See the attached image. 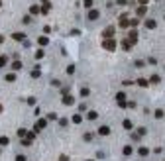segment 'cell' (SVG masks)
Returning a JSON list of instances; mask_svg holds the SVG:
<instances>
[{
    "instance_id": "42",
    "label": "cell",
    "mask_w": 165,
    "mask_h": 161,
    "mask_svg": "<svg viewBox=\"0 0 165 161\" xmlns=\"http://www.w3.org/2000/svg\"><path fill=\"white\" fill-rule=\"evenodd\" d=\"M2 110H4V108H2V104H0V114H2Z\"/></svg>"
},
{
    "instance_id": "32",
    "label": "cell",
    "mask_w": 165,
    "mask_h": 161,
    "mask_svg": "<svg viewBox=\"0 0 165 161\" xmlns=\"http://www.w3.org/2000/svg\"><path fill=\"white\" fill-rule=\"evenodd\" d=\"M59 126H63V128H65V126H67V120H65V118H59Z\"/></svg>"
},
{
    "instance_id": "3",
    "label": "cell",
    "mask_w": 165,
    "mask_h": 161,
    "mask_svg": "<svg viewBox=\"0 0 165 161\" xmlns=\"http://www.w3.org/2000/svg\"><path fill=\"white\" fill-rule=\"evenodd\" d=\"M128 41H130L132 45H134L136 41H138V31H136V30H132V31L128 33Z\"/></svg>"
},
{
    "instance_id": "20",
    "label": "cell",
    "mask_w": 165,
    "mask_h": 161,
    "mask_svg": "<svg viewBox=\"0 0 165 161\" xmlns=\"http://www.w3.org/2000/svg\"><path fill=\"white\" fill-rule=\"evenodd\" d=\"M122 126H124L126 130H132V122H130V120H124V122H122Z\"/></svg>"
},
{
    "instance_id": "27",
    "label": "cell",
    "mask_w": 165,
    "mask_h": 161,
    "mask_svg": "<svg viewBox=\"0 0 165 161\" xmlns=\"http://www.w3.org/2000/svg\"><path fill=\"white\" fill-rule=\"evenodd\" d=\"M31 77H34V79H37V77H39V69H34V71H31Z\"/></svg>"
},
{
    "instance_id": "10",
    "label": "cell",
    "mask_w": 165,
    "mask_h": 161,
    "mask_svg": "<svg viewBox=\"0 0 165 161\" xmlns=\"http://www.w3.org/2000/svg\"><path fill=\"white\" fill-rule=\"evenodd\" d=\"M155 26H157V22H155V20H147V22H146V28H149V30H153Z\"/></svg>"
},
{
    "instance_id": "22",
    "label": "cell",
    "mask_w": 165,
    "mask_h": 161,
    "mask_svg": "<svg viewBox=\"0 0 165 161\" xmlns=\"http://www.w3.org/2000/svg\"><path fill=\"white\" fill-rule=\"evenodd\" d=\"M6 81H8V83H14V81H16V75H14V73H10V75H6Z\"/></svg>"
},
{
    "instance_id": "21",
    "label": "cell",
    "mask_w": 165,
    "mask_h": 161,
    "mask_svg": "<svg viewBox=\"0 0 165 161\" xmlns=\"http://www.w3.org/2000/svg\"><path fill=\"white\" fill-rule=\"evenodd\" d=\"M124 98H126L124 92H118V94H116V100H118V102H124Z\"/></svg>"
},
{
    "instance_id": "36",
    "label": "cell",
    "mask_w": 165,
    "mask_h": 161,
    "mask_svg": "<svg viewBox=\"0 0 165 161\" xmlns=\"http://www.w3.org/2000/svg\"><path fill=\"white\" fill-rule=\"evenodd\" d=\"M47 118H49V120H57V114H53V112H51V114H47Z\"/></svg>"
},
{
    "instance_id": "2",
    "label": "cell",
    "mask_w": 165,
    "mask_h": 161,
    "mask_svg": "<svg viewBox=\"0 0 165 161\" xmlns=\"http://www.w3.org/2000/svg\"><path fill=\"white\" fill-rule=\"evenodd\" d=\"M12 39L14 41H26V33H24V31H14Z\"/></svg>"
},
{
    "instance_id": "8",
    "label": "cell",
    "mask_w": 165,
    "mask_h": 161,
    "mask_svg": "<svg viewBox=\"0 0 165 161\" xmlns=\"http://www.w3.org/2000/svg\"><path fill=\"white\" fill-rule=\"evenodd\" d=\"M98 16H100V12H98V10H93V8H90V12H89V20H96Z\"/></svg>"
},
{
    "instance_id": "38",
    "label": "cell",
    "mask_w": 165,
    "mask_h": 161,
    "mask_svg": "<svg viewBox=\"0 0 165 161\" xmlns=\"http://www.w3.org/2000/svg\"><path fill=\"white\" fill-rule=\"evenodd\" d=\"M22 22H24V24H30V22H31V18H30V16H24Z\"/></svg>"
},
{
    "instance_id": "16",
    "label": "cell",
    "mask_w": 165,
    "mask_h": 161,
    "mask_svg": "<svg viewBox=\"0 0 165 161\" xmlns=\"http://www.w3.org/2000/svg\"><path fill=\"white\" fill-rule=\"evenodd\" d=\"M87 118H89V120H96V118H98V114H96V112H89V114H87Z\"/></svg>"
},
{
    "instance_id": "40",
    "label": "cell",
    "mask_w": 165,
    "mask_h": 161,
    "mask_svg": "<svg viewBox=\"0 0 165 161\" xmlns=\"http://www.w3.org/2000/svg\"><path fill=\"white\" fill-rule=\"evenodd\" d=\"M16 161H26V157L24 155H16Z\"/></svg>"
},
{
    "instance_id": "33",
    "label": "cell",
    "mask_w": 165,
    "mask_h": 161,
    "mask_svg": "<svg viewBox=\"0 0 165 161\" xmlns=\"http://www.w3.org/2000/svg\"><path fill=\"white\" fill-rule=\"evenodd\" d=\"M85 8H93V0H85Z\"/></svg>"
},
{
    "instance_id": "19",
    "label": "cell",
    "mask_w": 165,
    "mask_h": 161,
    "mask_svg": "<svg viewBox=\"0 0 165 161\" xmlns=\"http://www.w3.org/2000/svg\"><path fill=\"white\" fill-rule=\"evenodd\" d=\"M8 142L10 139L6 138V136H2V138H0V147H2V145H8Z\"/></svg>"
},
{
    "instance_id": "24",
    "label": "cell",
    "mask_w": 165,
    "mask_h": 161,
    "mask_svg": "<svg viewBox=\"0 0 165 161\" xmlns=\"http://www.w3.org/2000/svg\"><path fill=\"white\" fill-rule=\"evenodd\" d=\"M138 85H140V86H147V85H149V83H147L146 79H138Z\"/></svg>"
},
{
    "instance_id": "37",
    "label": "cell",
    "mask_w": 165,
    "mask_h": 161,
    "mask_svg": "<svg viewBox=\"0 0 165 161\" xmlns=\"http://www.w3.org/2000/svg\"><path fill=\"white\" fill-rule=\"evenodd\" d=\"M81 94L83 96H89V89H81Z\"/></svg>"
},
{
    "instance_id": "41",
    "label": "cell",
    "mask_w": 165,
    "mask_h": 161,
    "mask_svg": "<svg viewBox=\"0 0 165 161\" xmlns=\"http://www.w3.org/2000/svg\"><path fill=\"white\" fill-rule=\"evenodd\" d=\"M59 161H69V157L67 155H61V157H59Z\"/></svg>"
},
{
    "instance_id": "26",
    "label": "cell",
    "mask_w": 165,
    "mask_h": 161,
    "mask_svg": "<svg viewBox=\"0 0 165 161\" xmlns=\"http://www.w3.org/2000/svg\"><path fill=\"white\" fill-rule=\"evenodd\" d=\"M43 55H45V51H43V49H37V51H36V57H37V59H41Z\"/></svg>"
},
{
    "instance_id": "28",
    "label": "cell",
    "mask_w": 165,
    "mask_h": 161,
    "mask_svg": "<svg viewBox=\"0 0 165 161\" xmlns=\"http://www.w3.org/2000/svg\"><path fill=\"white\" fill-rule=\"evenodd\" d=\"M67 73H69V75H73V73H75V65H69V67H67Z\"/></svg>"
},
{
    "instance_id": "25",
    "label": "cell",
    "mask_w": 165,
    "mask_h": 161,
    "mask_svg": "<svg viewBox=\"0 0 165 161\" xmlns=\"http://www.w3.org/2000/svg\"><path fill=\"white\" fill-rule=\"evenodd\" d=\"M6 61H8V59H6V55H0V67H4Z\"/></svg>"
},
{
    "instance_id": "34",
    "label": "cell",
    "mask_w": 165,
    "mask_h": 161,
    "mask_svg": "<svg viewBox=\"0 0 165 161\" xmlns=\"http://www.w3.org/2000/svg\"><path fill=\"white\" fill-rule=\"evenodd\" d=\"M22 145H24V147H30V145H31V142H30V139H24V142H22Z\"/></svg>"
},
{
    "instance_id": "5",
    "label": "cell",
    "mask_w": 165,
    "mask_h": 161,
    "mask_svg": "<svg viewBox=\"0 0 165 161\" xmlns=\"http://www.w3.org/2000/svg\"><path fill=\"white\" fill-rule=\"evenodd\" d=\"M102 36L106 37V39H110L112 36H114V28L112 26H108V28H104V31H102Z\"/></svg>"
},
{
    "instance_id": "15",
    "label": "cell",
    "mask_w": 165,
    "mask_h": 161,
    "mask_svg": "<svg viewBox=\"0 0 165 161\" xmlns=\"http://www.w3.org/2000/svg\"><path fill=\"white\" fill-rule=\"evenodd\" d=\"M41 12V10H39V6H36V4H34V6H30V14H39Z\"/></svg>"
},
{
    "instance_id": "31",
    "label": "cell",
    "mask_w": 165,
    "mask_h": 161,
    "mask_svg": "<svg viewBox=\"0 0 165 161\" xmlns=\"http://www.w3.org/2000/svg\"><path fill=\"white\" fill-rule=\"evenodd\" d=\"M130 153H132V147H130V145H126V147H124V155H130Z\"/></svg>"
},
{
    "instance_id": "18",
    "label": "cell",
    "mask_w": 165,
    "mask_h": 161,
    "mask_svg": "<svg viewBox=\"0 0 165 161\" xmlns=\"http://www.w3.org/2000/svg\"><path fill=\"white\" fill-rule=\"evenodd\" d=\"M73 122H75V124H81V122H83V116H81V114H75V116H73Z\"/></svg>"
},
{
    "instance_id": "44",
    "label": "cell",
    "mask_w": 165,
    "mask_h": 161,
    "mask_svg": "<svg viewBox=\"0 0 165 161\" xmlns=\"http://www.w3.org/2000/svg\"><path fill=\"white\" fill-rule=\"evenodd\" d=\"M2 41H4V37H2V36H0V43H2Z\"/></svg>"
},
{
    "instance_id": "7",
    "label": "cell",
    "mask_w": 165,
    "mask_h": 161,
    "mask_svg": "<svg viewBox=\"0 0 165 161\" xmlns=\"http://www.w3.org/2000/svg\"><path fill=\"white\" fill-rule=\"evenodd\" d=\"M98 134L100 136H108L110 134V128H108V126H100V128H98Z\"/></svg>"
},
{
    "instance_id": "6",
    "label": "cell",
    "mask_w": 165,
    "mask_h": 161,
    "mask_svg": "<svg viewBox=\"0 0 165 161\" xmlns=\"http://www.w3.org/2000/svg\"><path fill=\"white\" fill-rule=\"evenodd\" d=\"M45 126H47V120H39V122L36 124V128H34V130H36V132H39V130H43Z\"/></svg>"
},
{
    "instance_id": "35",
    "label": "cell",
    "mask_w": 165,
    "mask_h": 161,
    "mask_svg": "<svg viewBox=\"0 0 165 161\" xmlns=\"http://www.w3.org/2000/svg\"><path fill=\"white\" fill-rule=\"evenodd\" d=\"M138 14H140V16H142V14H146V6H140V8H138Z\"/></svg>"
},
{
    "instance_id": "13",
    "label": "cell",
    "mask_w": 165,
    "mask_h": 161,
    "mask_svg": "<svg viewBox=\"0 0 165 161\" xmlns=\"http://www.w3.org/2000/svg\"><path fill=\"white\" fill-rule=\"evenodd\" d=\"M63 102L67 104V106H71V104L75 102V100H73V96H69V94H67V96H65V98H63Z\"/></svg>"
},
{
    "instance_id": "12",
    "label": "cell",
    "mask_w": 165,
    "mask_h": 161,
    "mask_svg": "<svg viewBox=\"0 0 165 161\" xmlns=\"http://www.w3.org/2000/svg\"><path fill=\"white\" fill-rule=\"evenodd\" d=\"M20 69H22V63H20V61H14L12 63V71H20Z\"/></svg>"
},
{
    "instance_id": "29",
    "label": "cell",
    "mask_w": 165,
    "mask_h": 161,
    "mask_svg": "<svg viewBox=\"0 0 165 161\" xmlns=\"http://www.w3.org/2000/svg\"><path fill=\"white\" fill-rule=\"evenodd\" d=\"M18 136H20V138H24V136H26V128H20V130H18Z\"/></svg>"
},
{
    "instance_id": "23",
    "label": "cell",
    "mask_w": 165,
    "mask_h": 161,
    "mask_svg": "<svg viewBox=\"0 0 165 161\" xmlns=\"http://www.w3.org/2000/svg\"><path fill=\"white\" fill-rule=\"evenodd\" d=\"M138 153H140V155H147V153H149V149H147V147H140Z\"/></svg>"
},
{
    "instance_id": "17",
    "label": "cell",
    "mask_w": 165,
    "mask_h": 161,
    "mask_svg": "<svg viewBox=\"0 0 165 161\" xmlns=\"http://www.w3.org/2000/svg\"><path fill=\"white\" fill-rule=\"evenodd\" d=\"M149 81H151L153 85H157V83H161V77H159V75H153V77H151Z\"/></svg>"
},
{
    "instance_id": "43",
    "label": "cell",
    "mask_w": 165,
    "mask_h": 161,
    "mask_svg": "<svg viewBox=\"0 0 165 161\" xmlns=\"http://www.w3.org/2000/svg\"><path fill=\"white\" fill-rule=\"evenodd\" d=\"M140 2H142V4H146V2H147V0H140Z\"/></svg>"
},
{
    "instance_id": "9",
    "label": "cell",
    "mask_w": 165,
    "mask_h": 161,
    "mask_svg": "<svg viewBox=\"0 0 165 161\" xmlns=\"http://www.w3.org/2000/svg\"><path fill=\"white\" fill-rule=\"evenodd\" d=\"M130 26V20L126 16H120V28H128Z\"/></svg>"
},
{
    "instance_id": "11",
    "label": "cell",
    "mask_w": 165,
    "mask_h": 161,
    "mask_svg": "<svg viewBox=\"0 0 165 161\" xmlns=\"http://www.w3.org/2000/svg\"><path fill=\"white\" fill-rule=\"evenodd\" d=\"M37 43H39V45H47V43H49V37H45V36H41V37H39V39H37Z\"/></svg>"
},
{
    "instance_id": "1",
    "label": "cell",
    "mask_w": 165,
    "mask_h": 161,
    "mask_svg": "<svg viewBox=\"0 0 165 161\" xmlns=\"http://www.w3.org/2000/svg\"><path fill=\"white\" fill-rule=\"evenodd\" d=\"M104 49H108V51H114V49H116V41H114V39H112V37H110V39H104Z\"/></svg>"
},
{
    "instance_id": "45",
    "label": "cell",
    "mask_w": 165,
    "mask_h": 161,
    "mask_svg": "<svg viewBox=\"0 0 165 161\" xmlns=\"http://www.w3.org/2000/svg\"><path fill=\"white\" fill-rule=\"evenodd\" d=\"M0 4H2V0H0Z\"/></svg>"
},
{
    "instance_id": "39",
    "label": "cell",
    "mask_w": 165,
    "mask_h": 161,
    "mask_svg": "<svg viewBox=\"0 0 165 161\" xmlns=\"http://www.w3.org/2000/svg\"><path fill=\"white\" fill-rule=\"evenodd\" d=\"M85 139H87V142H90V139H93V134H90V132H89V134H85Z\"/></svg>"
},
{
    "instance_id": "14",
    "label": "cell",
    "mask_w": 165,
    "mask_h": 161,
    "mask_svg": "<svg viewBox=\"0 0 165 161\" xmlns=\"http://www.w3.org/2000/svg\"><path fill=\"white\" fill-rule=\"evenodd\" d=\"M122 47H124V51H130V49H132V43H130V41H122Z\"/></svg>"
},
{
    "instance_id": "4",
    "label": "cell",
    "mask_w": 165,
    "mask_h": 161,
    "mask_svg": "<svg viewBox=\"0 0 165 161\" xmlns=\"http://www.w3.org/2000/svg\"><path fill=\"white\" fill-rule=\"evenodd\" d=\"M49 10H51V2H49V0H41V12L47 14Z\"/></svg>"
},
{
    "instance_id": "30",
    "label": "cell",
    "mask_w": 165,
    "mask_h": 161,
    "mask_svg": "<svg viewBox=\"0 0 165 161\" xmlns=\"http://www.w3.org/2000/svg\"><path fill=\"white\" fill-rule=\"evenodd\" d=\"M163 114H165L163 110H155V118H163Z\"/></svg>"
}]
</instances>
